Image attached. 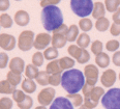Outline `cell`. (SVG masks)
Instances as JSON below:
<instances>
[{
    "instance_id": "obj_1",
    "label": "cell",
    "mask_w": 120,
    "mask_h": 109,
    "mask_svg": "<svg viewBox=\"0 0 120 109\" xmlns=\"http://www.w3.org/2000/svg\"><path fill=\"white\" fill-rule=\"evenodd\" d=\"M85 83L84 73L78 69H71L62 73L61 86L67 93H78Z\"/></svg>"
},
{
    "instance_id": "obj_2",
    "label": "cell",
    "mask_w": 120,
    "mask_h": 109,
    "mask_svg": "<svg viewBox=\"0 0 120 109\" xmlns=\"http://www.w3.org/2000/svg\"><path fill=\"white\" fill-rule=\"evenodd\" d=\"M41 23L47 31H54L63 24V15L56 5L46 6L41 11Z\"/></svg>"
},
{
    "instance_id": "obj_3",
    "label": "cell",
    "mask_w": 120,
    "mask_h": 109,
    "mask_svg": "<svg viewBox=\"0 0 120 109\" xmlns=\"http://www.w3.org/2000/svg\"><path fill=\"white\" fill-rule=\"evenodd\" d=\"M94 3L92 0H71V8L76 16L86 18L92 14Z\"/></svg>"
},
{
    "instance_id": "obj_4",
    "label": "cell",
    "mask_w": 120,
    "mask_h": 109,
    "mask_svg": "<svg viewBox=\"0 0 120 109\" xmlns=\"http://www.w3.org/2000/svg\"><path fill=\"white\" fill-rule=\"evenodd\" d=\"M105 109H120V88H110L101 98Z\"/></svg>"
},
{
    "instance_id": "obj_5",
    "label": "cell",
    "mask_w": 120,
    "mask_h": 109,
    "mask_svg": "<svg viewBox=\"0 0 120 109\" xmlns=\"http://www.w3.org/2000/svg\"><path fill=\"white\" fill-rule=\"evenodd\" d=\"M105 93L106 92H105L104 88L101 87V86H94L89 95L84 97V105L86 106V107H88L89 109L95 108L96 106L98 105L99 100H101V98H102Z\"/></svg>"
},
{
    "instance_id": "obj_6",
    "label": "cell",
    "mask_w": 120,
    "mask_h": 109,
    "mask_svg": "<svg viewBox=\"0 0 120 109\" xmlns=\"http://www.w3.org/2000/svg\"><path fill=\"white\" fill-rule=\"evenodd\" d=\"M68 27L65 24H62L59 28H57L56 30L53 31V36H52V46L60 49V48H63L67 43V39H66V33Z\"/></svg>"
},
{
    "instance_id": "obj_7",
    "label": "cell",
    "mask_w": 120,
    "mask_h": 109,
    "mask_svg": "<svg viewBox=\"0 0 120 109\" xmlns=\"http://www.w3.org/2000/svg\"><path fill=\"white\" fill-rule=\"evenodd\" d=\"M34 44V32L31 30H24L18 37V47L21 51H29Z\"/></svg>"
},
{
    "instance_id": "obj_8",
    "label": "cell",
    "mask_w": 120,
    "mask_h": 109,
    "mask_svg": "<svg viewBox=\"0 0 120 109\" xmlns=\"http://www.w3.org/2000/svg\"><path fill=\"white\" fill-rule=\"evenodd\" d=\"M98 75H99V71L95 65H87L84 68L85 81H86L87 84L95 86L97 80H98Z\"/></svg>"
},
{
    "instance_id": "obj_9",
    "label": "cell",
    "mask_w": 120,
    "mask_h": 109,
    "mask_svg": "<svg viewBox=\"0 0 120 109\" xmlns=\"http://www.w3.org/2000/svg\"><path fill=\"white\" fill-rule=\"evenodd\" d=\"M55 95H56V92L53 87H46L39 92L37 96V101L41 106L51 105L55 100Z\"/></svg>"
},
{
    "instance_id": "obj_10",
    "label": "cell",
    "mask_w": 120,
    "mask_h": 109,
    "mask_svg": "<svg viewBox=\"0 0 120 109\" xmlns=\"http://www.w3.org/2000/svg\"><path fill=\"white\" fill-rule=\"evenodd\" d=\"M16 37L8 33L0 34V48L5 51H11L16 47Z\"/></svg>"
},
{
    "instance_id": "obj_11",
    "label": "cell",
    "mask_w": 120,
    "mask_h": 109,
    "mask_svg": "<svg viewBox=\"0 0 120 109\" xmlns=\"http://www.w3.org/2000/svg\"><path fill=\"white\" fill-rule=\"evenodd\" d=\"M52 37L49 33H38L34 39L33 47L36 50H44L47 49L48 46L51 44Z\"/></svg>"
},
{
    "instance_id": "obj_12",
    "label": "cell",
    "mask_w": 120,
    "mask_h": 109,
    "mask_svg": "<svg viewBox=\"0 0 120 109\" xmlns=\"http://www.w3.org/2000/svg\"><path fill=\"white\" fill-rule=\"evenodd\" d=\"M117 79V74L114 70L108 69L106 70L101 76V82L105 87H111L115 84Z\"/></svg>"
},
{
    "instance_id": "obj_13",
    "label": "cell",
    "mask_w": 120,
    "mask_h": 109,
    "mask_svg": "<svg viewBox=\"0 0 120 109\" xmlns=\"http://www.w3.org/2000/svg\"><path fill=\"white\" fill-rule=\"evenodd\" d=\"M50 109H74V105L66 97H58L50 105Z\"/></svg>"
},
{
    "instance_id": "obj_14",
    "label": "cell",
    "mask_w": 120,
    "mask_h": 109,
    "mask_svg": "<svg viewBox=\"0 0 120 109\" xmlns=\"http://www.w3.org/2000/svg\"><path fill=\"white\" fill-rule=\"evenodd\" d=\"M14 20H15V22H16V24L18 25V26L23 27V26H26V25L29 24L30 16H29V14L26 11L20 9V11L16 12L15 17H14Z\"/></svg>"
},
{
    "instance_id": "obj_15",
    "label": "cell",
    "mask_w": 120,
    "mask_h": 109,
    "mask_svg": "<svg viewBox=\"0 0 120 109\" xmlns=\"http://www.w3.org/2000/svg\"><path fill=\"white\" fill-rule=\"evenodd\" d=\"M9 69H11V71H14V72L22 74L25 71L24 60L22 59L21 57H14L11 61H9Z\"/></svg>"
},
{
    "instance_id": "obj_16",
    "label": "cell",
    "mask_w": 120,
    "mask_h": 109,
    "mask_svg": "<svg viewBox=\"0 0 120 109\" xmlns=\"http://www.w3.org/2000/svg\"><path fill=\"white\" fill-rule=\"evenodd\" d=\"M106 6H105V3L102 2H94V5H93V11H92V17L94 19H99V18L105 17L106 15Z\"/></svg>"
},
{
    "instance_id": "obj_17",
    "label": "cell",
    "mask_w": 120,
    "mask_h": 109,
    "mask_svg": "<svg viewBox=\"0 0 120 109\" xmlns=\"http://www.w3.org/2000/svg\"><path fill=\"white\" fill-rule=\"evenodd\" d=\"M95 63L97 67L101 68V69H106L110 65V56L105 52L99 53L98 55L95 56Z\"/></svg>"
},
{
    "instance_id": "obj_18",
    "label": "cell",
    "mask_w": 120,
    "mask_h": 109,
    "mask_svg": "<svg viewBox=\"0 0 120 109\" xmlns=\"http://www.w3.org/2000/svg\"><path fill=\"white\" fill-rule=\"evenodd\" d=\"M62 71L63 70H62L61 67H60L59 59H55V60L50 61L48 65H47V68H46V72L48 73L49 75L58 74V73H61Z\"/></svg>"
},
{
    "instance_id": "obj_19",
    "label": "cell",
    "mask_w": 120,
    "mask_h": 109,
    "mask_svg": "<svg viewBox=\"0 0 120 109\" xmlns=\"http://www.w3.org/2000/svg\"><path fill=\"white\" fill-rule=\"evenodd\" d=\"M79 27L77 25L72 24L68 27V30H67V33H66V39H67V42L69 43H72L75 40H77V39L79 37Z\"/></svg>"
},
{
    "instance_id": "obj_20",
    "label": "cell",
    "mask_w": 120,
    "mask_h": 109,
    "mask_svg": "<svg viewBox=\"0 0 120 109\" xmlns=\"http://www.w3.org/2000/svg\"><path fill=\"white\" fill-rule=\"evenodd\" d=\"M21 85H22V89L27 93H32L36 90L35 82H34L32 79H29V78H25Z\"/></svg>"
},
{
    "instance_id": "obj_21",
    "label": "cell",
    "mask_w": 120,
    "mask_h": 109,
    "mask_svg": "<svg viewBox=\"0 0 120 109\" xmlns=\"http://www.w3.org/2000/svg\"><path fill=\"white\" fill-rule=\"evenodd\" d=\"M109 27H111L110 25V21L109 19H107L106 17L99 18V19L96 20L95 22V28L96 30H98L99 32H105L109 29Z\"/></svg>"
},
{
    "instance_id": "obj_22",
    "label": "cell",
    "mask_w": 120,
    "mask_h": 109,
    "mask_svg": "<svg viewBox=\"0 0 120 109\" xmlns=\"http://www.w3.org/2000/svg\"><path fill=\"white\" fill-rule=\"evenodd\" d=\"M16 90V86L12 85L9 81L7 80H2L0 81V93H11Z\"/></svg>"
},
{
    "instance_id": "obj_23",
    "label": "cell",
    "mask_w": 120,
    "mask_h": 109,
    "mask_svg": "<svg viewBox=\"0 0 120 109\" xmlns=\"http://www.w3.org/2000/svg\"><path fill=\"white\" fill-rule=\"evenodd\" d=\"M59 55V52H58V49L55 47H48L46 50L44 51V56H45V59L47 60H55Z\"/></svg>"
},
{
    "instance_id": "obj_24",
    "label": "cell",
    "mask_w": 120,
    "mask_h": 109,
    "mask_svg": "<svg viewBox=\"0 0 120 109\" xmlns=\"http://www.w3.org/2000/svg\"><path fill=\"white\" fill-rule=\"evenodd\" d=\"M67 52H68L71 57L78 60L81 57L82 53H83V48H80L78 45H71V46L67 48Z\"/></svg>"
},
{
    "instance_id": "obj_25",
    "label": "cell",
    "mask_w": 120,
    "mask_h": 109,
    "mask_svg": "<svg viewBox=\"0 0 120 109\" xmlns=\"http://www.w3.org/2000/svg\"><path fill=\"white\" fill-rule=\"evenodd\" d=\"M59 62H60V67H61L62 70H71V68H74L75 65V59L72 57H69V56H64L62 58L59 59Z\"/></svg>"
},
{
    "instance_id": "obj_26",
    "label": "cell",
    "mask_w": 120,
    "mask_h": 109,
    "mask_svg": "<svg viewBox=\"0 0 120 109\" xmlns=\"http://www.w3.org/2000/svg\"><path fill=\"white\" fill-rule=\"evenodd\" d=\"M6 80L9 81L12 85L17 86L18 84H20V82H21L22 76L20 73L14 72V71H9V72L6 74Z\"/></svg>"
},
{
    "instance_id": "obj_27",
    "label": "cell",
    "mask_w": 120,
    "mask_h": 109,
    "mask_svg": "<svg viewBox=\"0 0 120 109\" xmlns=\"http://www.w3.org/2000/svg\"><path fill=\"white\" fill-rule=\"evenodd\" d=\"M66 98L72 103L74 107H80V106L83 105L84 100L80 93H67Z\"/></svg>"
},
{
    "instance_id": "obj_28",
    "label": "cell",
    "mask_w": 120,
    "mask_h": 109,
    "mask_svg": "<svg viewBox=\"0 0 120 109\" xmlns=\"http://www.w3.org/2000/svg\"><path fill=\"white\" fill-rule=\"evenodd\" d=\"M39 71L38 68L35 67L34 65H27L26 69H25V76L26 78H29V79H35L36 76L38 75Z\"/></svg>"
},
{
    "instance_id": "obj_29",
    "label": "cell",
    "mask_w": 120,
    "mask_h": 109,
    "mask_svg": "<svg viewBox=\"0 0 120 109\" xmlns=\"http://www.w3.org/2000/svg\"><path fill=\"white\" fill-rule=\"evenodd\" d=\"M90 44V36L86 32H83L79 35V37L77 39V45L80 48H83V49H86L87 47L89 46Z\"/></svg>"
},
{
    "instance_id": "obj_30",
    "label": "cell",
    "mask_w": 120,
    "mask_h": 109,
    "mask_svg": "<svg viewBox=\"0 0 120 109\" xmlns=\"http://www.w3.org/2000/svg\"><path fill=\"white\" fill-rule=\"evenodd\" d=\"M92 27H93V24H92V21L89 18H82L79 21V28L83 32L90 31L92 29Z\"/></svg>"
},
{
    "instance_id": "obj_31",
    "label": "cell",
    "mask_w": 120,
    "mask_h": 109,
    "mask_svg": "<svg viewBox=\"0 0 120 109\" xmlns=\"http://www.w3.org/2000/svg\"><path fill=\"white\" fill-rule=\"evenodd\" d=\"M105 6L109 12H114L120 7V0H105Z\"/></svg>"
},
{
    "instance_id": "obj_32",
    "label": "cell",
    "mask_w": 120,
    "mask_h": 109,
    "mask_svg": "<svg viewBox=\"0 0 120 109\" xmlns=\"http://www.w3.org/2000/svg\"><path fill=\"white\" fill-rule=\"evenodd\" d=\"M12 23H14V21H12L11 17L9 16L8 14H2L1 16H0V26L3 27V28H11L12 26Z\"/></svg>"
},
{
    "instance_id": "obj_33",
    "label": "cell",
    "mask_w": 120,
    "mask_h": 109,
    "mask_svg": "<svg viewBox=\"0 0 120 109\" xmlns=\"http://www.w3.org/2000/svg\"><path fill=\"white\" fill-rule=\"evenodd\" d=\"M49 77H50V75L46 72V71H41V72L38 73V75L36 76L35 80L39 85L46 86V85L49 84Z\"/></svg>"
},
{
    "instance_id": "obj_34",
    "label": "cell",
    "mask_w": 120,
    "mask_h": 109,
    "mask_svg": "<svg viewBox=\"0 0 120 109\" xmlns=\"http://www.w3.org/2000/svg\"><path fill=\"white\" fill-rule=\"evenodd\" d=\"M32 65H34L35 67L39 68L42 65V63H44V60H45V56L44 54H42L41 52H35L33 55H32Z\"/></svg>"
},
{
    "instance_id": "obj_35",
    "label": "cell",
    "mask_w": 120,
    "mask_h": 109,
    "mask_svg": "<svg viewBox=\"0 0 120 109\" xmlns=\"http://www.w3.org/2000/svg\"><path fill=\"white\" fill-rule=\"evenodd\" d=\"M17 105H18L19 109H31L32 105H33V100H32V98L30 96L27 95L24 100L22 102L18 103Z\"/></svg>"
},
{
    "instance_id": "obj_36",
    "label": "cell",
    "mask_w": 120,
    "mask_h": 109,
    "mask_svg": "<svg viewBox=\"0 0 120 109\" xmlns=\"http://www.w3.org/2000/svg\"><path fill=\"white\" fill-rule=\"evenodd\" d=\"M61 79H62V74H61V73L50 75V77H49V84L52 85V86H58L59 84H61Z\"/></svg>"
},
{
    "instance_id": "obj_37",
    "label": "cell",
    "mask_w": 120,
    "mask_h": 109,
    "mask_svg": "<svg viewBox=\"0 0 120 109\" xmlns=\"http://www.w3.org/2000/svg\"><path fill=\"white\" fill-rule=\"evenodd\" d=\"M102 48H104V46H102V43L99 40H95L93 43H92V45H91V51L96 56V55H98L99 53L102 52Z\"/></svg>"
},
{
    "instance_id": "obj_38",
    "label": "cell",
    "mask_w": 120,
    "mask_h": 109,
    "mask_svg": "<svg viewBox=\"0 0 120 109\" xmlns=\"http://www.w3.org/2000/svg\"><path fill=\"white\" fill-rule=\"evenodd\" d=\"M119 46H120V43L119 40H108L106 44V49L110 52H116L117 50L119 49Z\"/></svg>"
},
{
    "instance_id": "obj_39",
    "label": "cell",
    "mask_w": 120,
    "mask_h": 109,
    "mask_svg": "<svg viewBox=\"0 0 120 109\" xmlns=\"http://www.w3.org/2000/svg\"><path fill=\"white\" fill-rule=\"evenodd\" d=\"M12 105H14V102L11 99L6 97L0 99V109H11Z\"/></svg>"
},
{
    "instance_id": "obj_40",
    "label": "cell",
    "mask_w": 120,
    "mask_h": 109,
    "mask_svg": "<svg viewBox=\"0 0 120 109\" xmlns=\"http://www.w3.org/2000/svg\"><path fill=\"white\" fill-rule=\"evenodd\" d=\"M26 93H24V90H20V89H16L14 93H12V100L16 101L17 104L22 102V101L25 99V97H26Z\"/></svg>"
},
{
    "instance_id": "obj_41",
    "label": "cell",
    "mask_w": 120,
    "mask_h": 109,
    "mask_svg": "<svg viewBox=\"0 0 120 109\" xmlns=\"http://www.w3.org/2000/svg\"><path fill=\"white\" fill-rule=\"evenodd\" d=\"M89 60H90V53L87 51L86 49H83V53H82L81 57H80L77 61H78L80 65H84V63L88 62Z\"/></svg>"
},
{
    "instance_id": "obj_42",
    "label": "cell",
    "mask_w": 120,
    "mask_h": 109,
    "mask_svg": "<svg viewBox=\"0 0 120 109\" xmlns=\"http://www.w3.org/2000/svg\"><path fill=\"white\" fill-rule=\"evenodd\" d=\"M8 63V55L5 52H0V69H5Z\"/></svg>"
},
{
    "instance_id": "obj_43",
    "label": "cell",
    "mask_w": 120,
    "mask_h": 109,
    "mask_svg": "<svg viewBox=\"0 0 120 109\" xmlns=\"http://www.w3.org/2000/svg\"><path fill=\"white\" fill-rule=\"evenodd\" d=\"M110 32H111V34L113 35V36H118V35H120V24H116V23L111 24Z\"/></svg>"
},
{
    "instance_id": "obj_44",
    "label": "cell",
    "mask_w": 120,
    "mask_h": 109,
    "mask_svg": "<svg viewBox=\"0 0 120 109\" xmlns=\"http://www.w3.org/2000/svg\"><path fill=\"white\" fill-rule=\"evenodd\" d=\"M61 2V0H42L41 1V6L44 8L46 6H50V5H57L58 3Z\"/></svg>"
},
{
    "instance_id": "obj_45",
    "label": "cell",
    "mask_w": 120,
    "mask_h": 109,
    "mask_svg": "<svg viewBox=\"0 0 120 109\" xmlns=\"http://www.w3.org/2000/svg\"><path fill=\"white\" fill-rule=\"evenodd\" d=\"M9 0H0V12H5L9 8Z\"/></svg>"
},
{
    "instance_id": "obj_46",
    "label": "cell",
    "mask_w": 120,
    "mask_h": 109,
    "mask_svg": "<svg viewBox=\"0 0 120 109\" xmlns=\"http://www.w3.org/2000/svg\"><path fill=\"white\" fill-rule=\"evenodd\" d=\"M112 61L116 67H120V51L114 52V55L112 57Z\"/></svg>"
},
{
    "instance_id": "obj_47",
    "label": "cell",
    "mask_w": 120,
    "mask_h": 109,
    "mask_svg": "<svg viewBox=\"0 0 120 109\" xmlns=\"http://www.w3.org/2000/svg\"><path fill=\"white\" fill-rule=\"evenodd\" d=\"M94 86H92V85H89V84H87V83H85L84 86H83V88H82V92H83V95H84V97H86V96H88L90 92L92 90V88H93Z\"/></svg>"
},
{
    "instance_id": "obj_48",
    "label": "cell",
    "mask_w": 120,
    "mask_h": 109,
    "mask_svg": "<svg viewBox=\"0 0 120 109\" xmlns=\"http://www.w3.org/2000/svg\"><path fill=\"white\" fill-rule=\"evenodd\" d=\"M112 19H113V23L120 24V7L113 14V16H112Z\"/></svg>"
},
{
    "instance_id": "obj_49",
    "label": "cell",
    "mask_w": 120,
    "mask_h": 109,
    "mask_svg": "<svg viewBox=\"0 0 120 109\" xmlns=\"http://www.w3.org/2000/svg\"><path fill=\"white\" fill-rule=\"evenodd\" d=\"M34 109H47L46 108V106H37V107H35V108H34Z\"/></svg>"
},
{
    "instance_id": "obj_50",
    "label": "cell",
    "mask_w": 120,
    "mask_h": 109,
    "mask_svg": "<svg viewBox=\"0 0 120 109\" xmlns=\"http://www.w3.org/2000/svg\"><path fill=\"white\" fill-rule=\"evenodd\" d=\"M79 109H89V108H88V107H86V106H85L84 104H83V105H82V106H80Z\"/></svg>"
},
{
    "instance_id": "obj_51",
    "label": "cell",
    "mask_w": 120,
    "mask_h": 109,
    "mask_svg": "<svg viewBox=\"0 0 120 109\" xmlns=\"http://www.w3.org/2000/svg\"><path fill=\"white\" fill-rule=\"evenodd\" d=\"M119 80H120V73H119Z\"/></svg>"
},
{
    "instance_id": "obj_52",
    "label": "cell",
    "mask_w": 120,
    "mask_h": 109,
    "mask_svg": "<svg viewBox=\"0 0 120 109\" xmlns=\"http://www.w3.org/2000/svg\"><path fill=\"white\" fill-rule=\"evenodd\" d=\"M16 1H21V0H16Z\"/></svg>"
},
{
    "instance_id": "obj_53",
    "label": "cell",
    "mask_w": 120,
    "mask_h": 109,
    "mask_svg": "<svg viewBox=\"0 0 120 109\" xmlns=\"http://www.w3.org/2000/svg\"><path fill=\"white\" fill-rule=\"evenodd\" d=\"M41 1H42V0H41Z\"/></svg>"
},
{
    "instance_id": "obj_54",
    "label": "cell",
    "mask_w": 120,
    "mask_h": 109,
    "mask_svg": "<svg viewBox=\"0 0 120 109\" xmlns=\"http://www.w3.org/2000/svg\"><path fill=\"white\" fill-rule=\"evenodd\" d=\"M0 27H1V26H0Z\"/></svg>"
}]
</instances>
